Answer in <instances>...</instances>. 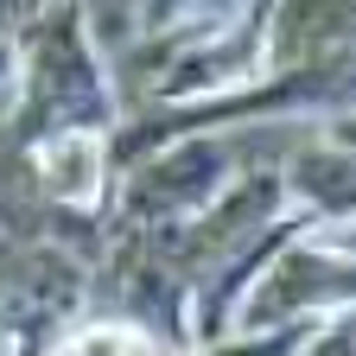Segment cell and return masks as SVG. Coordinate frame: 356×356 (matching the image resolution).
Instances as JSON below:
<instances>
[{"instance_id":"6da1fadb","label":"cell","mask_w":356,"mask_h":356,"mask_svg":"<svg viewBox=\"0 0 356 356\" xmlns=\"http://www.w3.org/2000/svg\"><path fill=\"white\" fill-rule=\"evenodd\" d=\"M38 172L64 204H89L96 197V178H102V140L96 134H64L38 153Z\"/></svg>"},{"instance_id":"7a4b0ae2","label":"cell","mask_w":356,"mask_h":356,"mask_svg":"<svg viewBox=\"0 0 356 356\" xmlns=\"http://www.w3.org/2000/svg\"><path fill=\"white\" fill-rule=\"evenodd\" d=\"M51 356H159V343L127 325H96V331H76L70 343H58Z\"/></svg>"}]
</instances>
